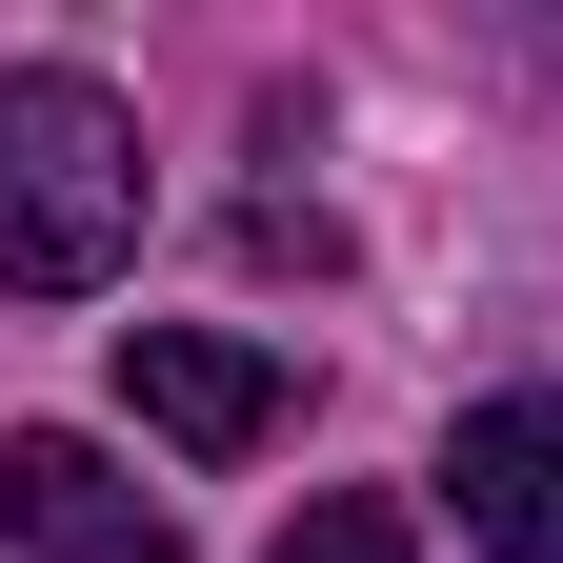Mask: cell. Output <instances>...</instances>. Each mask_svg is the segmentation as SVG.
<instances>
[{"mask_svg": "<svg viewBox=\"0 0 563 563\" xmlns=\"http://www.w3.org/2000/svg\"><path fill=\"white\" fill-rule=\"evenodd\" d=\"M141 262V121L81 60H21L0 81V282L21 302H101Z\"/></svg>", "mask_w": 563, "mask_h": 563, "instance_id": "cell-1", "label": "cell"}, {"mask_svg": "<svg viewBox=\"0 0 563 563\" xmlns=\"http://www.w3.org/2000/svg\"><path fill=\"white\" fill-rule=\"evenodd\" d=\"M0 543L21 563H181V523L141 504L81 422H21V443H0Z\"/></svg>", "mask_w": 563, "mask_h": 563, "instance_id": "cell-2", "label": "cell"}, {"mask_svg": "<svg viewBox=\"0 0 563 563\" xmlns=\"http://www.w3.org/2000/svg\"><path fill=\"white\" fill-rule=\"evenodd\" d=\"M443 523H463L483 563H563V383L463 402V443H443Z\"/></svg>", "mask_w": 563, "mask_h": 563, "instance_id": "cell-3", "label": "cell"}, {"mask_svg": "<svg viewBox=\"0 0 563 563\" xmlns=\"http://www.w3.org/2000/svg\"><path fill=\"white\" fill-rule=\"evenodd\" d=\"M121 402L162 422L181 463H242V443H282V363H262V342H222V322H121Z\"/></svg>", "mask_w": 563, "mask_h": 563, "instance_id": "cell-4", "label": "cell"}, {"mask_svg": "<svg viewBox=\"0 0 563 563\" xmlns=\"http://www.w3.org/2000/svg\"><path fill=\"white\" fill-rule=\"evenodd\" d=\"M262 563H422V523L383 504V483H342V504H302V523H282Z\"/></svg>", "mask_w": 563, "mask_h": 563, "instance_id": "cell-5", "label": "cell"}]
</instances>
